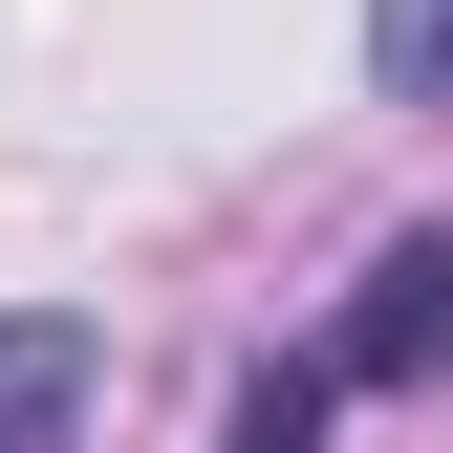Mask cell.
<instances>
[{
  "instance_id": "3957f363",
  "label": "cell",
  "mask_w": 453,
  "mask_h": 453,
  "mask_svg": "<svg viewBox=\"0 0 453 453\" xmlns=\"http://www.w3.org/2000/svg\"><path fill=\"white\" fill-rule=\"evenodd\" d=\"M367 87L388 108H453V0H367Z\"/></svg>"
},
{
  "instance_id": "277c9868",
  "label": "cell",
  "mask_w": 453,
  "mask_h": 453,
  "mask_svg": "<svg viewBox=\"0 0 453 453\" xmlns=\"http://www.w3.org/2000/svg\"><path fill=\"white\" fill-rule=\"evenodd\" d=\"M238 453H324V367H259L238 388Z\"/></svg>"
},
{
  "instance_id": "6da1fadb",
  "label": "cell",
  "mask_w": 453,
  "mask_h": 453,
  "mask_svg": "<svg viewBox=\"0 0 453 453\" xmlns=\"http://www.w3.org/2000/svg\"><path fill=\"white\" fill-rule=\"evenodd\" d=\"M324 367H346V388H453V238H388Z\"/></svg>"
},
{
  "instance_id": "7a4b0ae2",
  "label": "cell",
  "mask_w": 453,
  "mask_h": 453,
  "mask_svg": "<svg viewBox=\"0 0 453 453\" xmlns=\"http://www.w3.org/2000/svg\"><path fill=\"white\" fill-rule=\"evenodd\" d=\"M87 388H108V346H87L65 303H0V453H65Z\"/></svg>"
}]
</instances>
